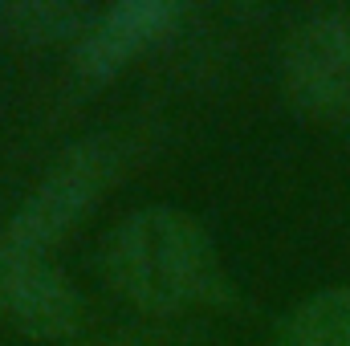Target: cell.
I'll return each mask as SVG.
<instances>
[{
  "label": "cell",
  "instance_id": "6da1fadb",
  "mask_svg": "<svg viewBox=\"0 0 350 346\" xmlns=\"http://www.w3.org/2000/svg\"><path fill=\"white\" fill-rule=\"evenodd\" d=\"M106 277L147 314H183L224 297V269L208 228L167 204L139 208L110 232Z\"/></svg>",
  "mask_w": 350,
  "mask_h": 346
},
{
  "label": "cell",
  "instance_id": "7a4b0ae2",
  "mask_svg": "<svg viewBox=\"0 0 350 346\" xmlns=\"http://www.w3.org/2000/svg\"><path fill=\"white\" fill-rule=\"evenodd\" d=\"M126 159L131 147L118 135H90L66 147L21 200L16 216L0 237V249L49 257V249L62 237H70L74 224L114 187V179L126 172Z\"/></svg>",
  "mask_w": 350,
  "mask_h": 346
},
{
  "label": "cell",
  "instance_id": "3957f363",
  "mask_svg": "<svg viewBox=\"0 0 350 346\" xmlns=\"http://www.w3.org/2000/svg\"><path fill=\"white\" fill-rule=\"evenodd\" d=\"M281 86L306 122H350V12H314L289 33Z\"/></svg>",
  "mask_w": 350,
  "mask_h": 346
},
{
  "label": "cell",
  "instance_id": "277c9868",
  "mask_svg": "<svg viewBox=\"0 0 350 346\" xmlns=\"http://www.w3.org/2000/svg\"><path fill=\"white\" fill-rule=\"evenodd\" d=\"M0 318L33 343H62L82 326V293L49 257L0 249Z\"/></svg>",
  "mask_w": 350,
  "mask_h": 346
},
{
  "label": "cell",
  "instance_id": "5b68a950",
  "mask_svg": "<svg viewBox=\"0 0 350 346\" xmlns=\"http://www.w3.org/2000/svg\"><path fill=\"white\" fill-rule=\"evenodd\" d=\"M175 21H179V8L167 0H122L114 8H102L74 49L78 78L90 86L118 78L139 53H147L172 33Z\"/></svg>",
  "mask_w": 350,
  "mask_h": 346
},
{
  "label": "cell",
  "instance_id": "8992f818",
  "mask_svg": "<svg viewBox=\"0 0 350 346\" xmlns=\"http://www.w3.org/2000/svg\"><path fill=\"white\" fill-rule=\"evenodd\" d=\"M94 8L74 0H16L0 8V25L25 45H74L90 33Z\"/></svg>",
  "mask_w": 350,
  "mask_h": 346
},
{
  "label": "cell",
  "instance_id": "52a82bcc",
  "mask_svg": "<svg viewBox=\"0 0 350 346\" xmlns=\"http://www.w3.org/2000/svg\"><path fill=\"white\" fill-rule=\"evenodd\" d=\"M281 346H350V285L310 293L285 318Z\"/></svg>",
  "mask_w": 350,
  "mask_h": 346
}]
</instances>
